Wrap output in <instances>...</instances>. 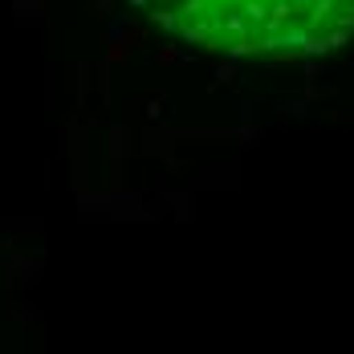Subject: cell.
<instances>
[{"label":"cell","mask_w":354,"mask_h":354,"mask_svg":"<svg viewBox=\"0 0 354 354\" xmlns=\"http://www.w3.org/2000/svg\"><path fill=\"white\" fill-rule=\"evenodd\" d=\"M127 45H131V41H114V45H110V53H106V62H110V66H118V62L127 57Z\"/></svg>","instance_id":"cell-1"}]
</instances>
